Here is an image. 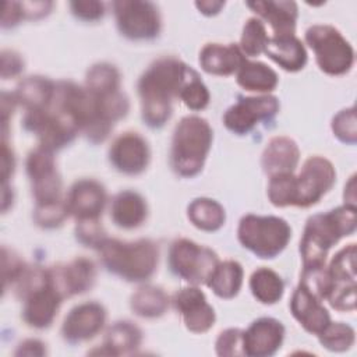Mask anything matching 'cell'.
Wrapping results in <instances>:
<instances>
[{"label": "cell", "mask_w": 357, "mask_h": 357, "mask_svg": "<svg viewBox=\"0 0 357 357\" xmlns=\"http://www.w3.org/2000/svg\"><path fill=\"white\" fill-rule=\"evenodd\" d=\"M52 284L63 298L89 290L95 282V265L88 258H75L49 269Z\"/></svg>", "instance_id": "obj_18"}, {"label": "cell", "mask_w": 357, "mask_h": 357, "mask_svg": "<svg viewBox=\"0 0 357 357\" xmlns=\"http://www.w3.org/2000/svg\"><path fill=\"white\" fill-rule=\"evenodd\" d=\"M24 70V60L13 50L1 52V78L15 77Z\"/></svg>", "instance_id": "obj_43"}, {"label": "cell", "mask_w": 357, "mask_h": 357, "mask_svg": "<svg viewBox=\"0 0 357 357\" xmlns=\"http://www.w3.org/2000/svg\"><path fill=\"white\" fill-rule=\"evenodd\" d=\"M77 238L86 247L98 248L106 238L99 220H81L77 225Z\"/></svg>", "instance_id": "obj_41"}, {"label": "cell", "mask_w": 357, "mask_h": 357, "mask_svg": "<svg viewBox=\"0 0 357 357\" xmlns=\"http://www.w3.org/2000/svg\"><path fill=\"white\" fill-rule=\"evenodd\" d=\"M197 8L205 15H215L225 6V1H197Z\"/></svg>", "instance_id": "obj_48"}, {"label": "cell", "mask_w": 357, "mask_h": 357, "mask_svg": "<svg viewBox=\"0 0 357 357\" xmlns=\"http://www.w3.org/2000/svg\"><path fill=\"white\" fill-rule=\"evenodd\" d=\"M22 18L20 1H7L3 6V17H1V25L3 28L13 26L18 24V21Z\"/></svg>", "instance_id": "obj_45"}, {"label": "cell", "mask_w": 357, "mask_h": 357, "mask_svg": "<svg viewBox=\"0 0 357 357\" xmlns=\"http://www.w3.org/2000/svg\"><path fill=\"white\" fill-rule=\"evenodd\" d=\"M212 134L209 123L202 117L185 116L178 121L170 152V163L177 174L192 177L202 170L211 149Z\"/></svg>", "instance_id": "obj_4"}, {"label": "cell", "mask_w": 357, "mask_h": 357, "mask_svg": "<svg viewBox=\"0 0 357 357\" xmlns=\"http://www.w3.org/2000/svg\"><path fill=\"white\" fill-rule=\"evenodd\" d=\"M68 211L66 206V201H57L52 204H42L36 205L33 219L36 225L45 227V229H53L63 223V220L67 218Z\"/></svg>", "instance_id": "obj_37"}, {"label": "cell", "mask_w": 357, "mask_h": 357, "mask_svg": "<svg viewBox=\"0 0 357 357\" xmlns=\"http://www.w3.org/2000/svg\"><path fill=\"white\" fill-rule=\"evenodd\" d=\"M71 11L81 20L85 21H96L103 17L105 6L100 1L86 0V1H71L70 3Z\"/></svg>", "instance_id": "obj_42"}, {"label": "cell", "mask_w": 357, "mask_h": 357, "mask_svg": "<svg viewBox=\"0 0 357 357\" xmlns=\"http://www.w3.org/2000/svg\"><path fill=\"white\" fill-rule=\"evenodd\" d=\"M284 339V326L275 318H259L243 331V351L248 357L275 354Z\"/></svg>", "instance_id": "obj_16"}, {"label": "cell", "mask_w": 357, "mask_h": 357, "mask_svg": "<svg viewBox=\"0 0 357 357\" xmlns=\"http://www.w3.org/2000/svg\"><path fill=\"white\" fill-rule=\"evenodd\" d=\"M146 215V202L135 191H121L112 201L110 218L113 223L121 229H135L141 226Z\"/></svg>", "instance_id": "obj_25"}, {"label": "cell", "mask_w": 357, "mask_h": 357, "mask_svg": "<svg viewBox=\"0 0 357 357\" xmlns=\"http://www.w3.org/2000/svg\"><path fill=\"white\" fill-rule=\"evenodd\" d=\"M178 98L191 110L205 109L209 103V91L205 86V84L201 81L198 73L191 67L187 71Z\"/></svg>", "instance_id": "obj_34"}, {"label": "cell", "mask_w": 357, "mask_h": 357, "mask_svg": "<svg viewBox=\"0 0 357 357\" xmlns=\"http://www.w3.org/2000/svg\"><path fill=\"white\" fill-rule=\"evenodd\" d=\"M237 237L241 245L259 258H275L291 237L289 223L278 216L245 215L241 218Z\"/></svg>", "instance_id": "obj_5"}, {"label": "cell", "mask_w": 357, "mask_h": 357, "mask_svg": "<svg viewBox=\"0 0 357 357\" xmlns=\"http://www.w3.org/2000/svg\"><path fill=\"white\" fill-rule=\"evenodd\" d=\"M45 353V344L36 339H28L22 342L15 351L17 356H43Z\"/></svg>", "instance_id": "obj_47"}, {"label": "cell", "mask_w": 357, "mask_h": 357, "mask_svg": "<svg viewBox=\"0 0 357 357\" xmlns=\"http://www.w3.org/2000/svg\"><path fill=\"white\" fill-rule=\"evenodd\" d=\"M219 264L218 255L188 238H177L169 250L172 272L192 284L206 283Z\"/></svg>", "instance_id": "obj_7"}, {"label": "cell", "mask_w": 357, "mask_h": 357, "mask_svg": "<svg viewBox=\"0 0 357 357\" xmlns=\"http://www.w3.org/2000/svg\"><path fill=\"white\" fill-rule=\"evenodd\" d=\"M333 134L344 144H356L357 141V120L354 107L339 112L332 120Z\"/></svg>", "instance_id": "obj_38"}, {"label": "cell", "mask_w": 357, "mask_h": 357, "mask_svg": "<svg viewBox=\"0 0 357 357\" xmlns=\"http://www.w3.org/2000/svg\"><path fill=\"white\" fill-rule=\"evenodd\" d=\"M22 300H24V308H22L24 321L32 328L43 329L53 322L63 297L54 289V286L52 284V279L49 278L47 283L35 289Z\"/></svg>", "instance_id": "obj_19"}, {"label": "cell", "mask_w": 357, "mask_h": 357, "mask_svg": "<svg viewBox=\"0 0 357 357\" xmlns=\"http://www.w3.org/2000/svg\"><path fill=\"white\" fill-rule=\"evenodd\" d=\"M268 39L269 38L266 35L264 22L258 18H248L247 22L244 24L238 47L241 49L243 54H247L251 57L259 56L264 52L268 43Z\"/></svg>", "instance_id": "obj_36"}, {"label": "cell", "mask_w": 357, "mask_h": 357, "mask_svg": "<svg viewBox=\"0 0 357 357\" xmlns=\"http://www.w3.org/2000/svg\"><path fill=\"white\" fill-rule=\"evenodd\" d=\"M22 18H40L52 8L50 1H20Z\"/></svg>", "instance_id": "obj_44"}, {"label": "cell", "mask_w": 357, "mask_h": 357, "mask_svg": "<svg viewBox=\"0 0 357 357\" xmlns=\"http://www.w3.org/2000/svg\"><path fill=\"white\" fill-rule=\"evenodd\" d=\"M112 165L124 174H139L149 163V148L144 137L138 132H124L119 135L110 149Z\"/></svg>", "instance_id": "obj_13"}, {"label": "cell", "mask_w": 357, "mask_h": 357, "mask_svg": "<svg viewBox=\"0 0 357 357\" xmlns=\"http://www.w3.org/2000/svg\"><path fill=\"white\" fill-rule=\"evenodd\" d=\"M250 289L254 297L264 304H275L283 296L282 278L269 268H259L250 278Z\"/></svg>", "instance_id": "obj_31"}, {"label": "cell", "mask_w": 357, "mask_h": 357, "mask_svg": "<svg viewBox=\"0 0 357 357\" xmlns=\"http://www.w3.org/2000/svg\"><path fill=\"white\" fill-rule=\"evenodd\" d=\"M120 74L117 68L109 63H98L92 66L85 78V88L96 95L106 96L119 91Z\"/></svg>", "instance_id": "obj_33"}, {"label": "cell", "mask_w": 357, "mask_h": 357, "mask_svg": "<svg viewBox=\"0 0 357 357\" xmlns=\"http://www.w3.org/2000/svg\"><path fill=\"white\" fill-rule=\"evenodd\" d=\"M106 204V192L96 180L84 178L75 181L66 198L68 215H73L78 222L98 220Z\"/></svg>", "instance_id": "obj_17"}, {"label": "cell", "mask_w": 357, "mask_h": 357, "mask_svg": "<svg viewBox=\"0 0 357 357\" xmlns=\"http://www.w3.org/2000/svg\"><path fill=\"white\" fill-rule=\"evenodd\" d=\"M24 127L38 137L39 146L52 152L70 144L79 131L75 121L57 109L26 112Z\"/></svg>", "instance_id": "obj_9"}, {"label": "cell", "mask_w": 357, "mask_h": 357, "mask_svg": "<svg viewBox=\"0 0 357 357\" xmlns=\"http://www.w3.org/2000/svg\"><path fill=\"white\" fill-rule=\"evenodd\" d=\"M245 57L237 45L208 43L199 53V64L202 70L213 75H230L237 73Z\"/></svg>", "instance_id": "obj_22"}, {"label": "cell", "mask_w": 357, "mask_h": 357, "mask_svg": "<svg viewBox=\"0 0 357 357\" xmlns=\"http://www.w3.org/2000/svg\"><path fill=\"white\" fill-rule=\"evenodd\" d=\"M279 82L278 74L259 61H245L237 71V84L251 92H271Z\"/></svg>", "instance_id": "obj_28"}, {"label": "cell", "mask_w": 357, "mask_h": 357, "mask_svg": "<svg viewBox=\"0 0 357 357\" xmlns=\"http://www.w3.org/2000/svg\"><path fill=\"white\" fill-rule=\"evenodd\" d=\"M336 172L333 165L322 156L308 158L298 176H293V205L311 206L317 204L335 184Z\"/></svg>", "instance_id": "obj_8"}, {"label": "cell", "mask_w": 357, "mask_h": 357, "mask_svg": "<svg viewBox=\"0 0 357 357\" xmlns=\"http://www.w3.org/2000/svg\"><path fill=\"white\" fill-rule=\"evenodd\" d=\"M56 92V84L43 77H28L22 79L14 93L17 103L28 112L49 109Z\"/></svg>", "instance_id": "obj_26"}, {"label": "cell", "mask_w": 357, "mask_h": 357, "mask_svg": "<svg viewBox=\"0 0 357 357\" xmlns=\"http://www.w3.org/2000/svg\"><path fill=\"white\" fill-rule=\"evenodd\" d=\"M113 8L119 31L126 38L142 40L158 36L160 31V15L153 3L120 0L113 3Z\"/></svg>", "instance_id": "obj_10"}, {"label": "cell", "mask_w": 357, "mask_h": 357, "mask_svg": "<svg viewBox=\"0 0 357 357\" xmlns=\"http://www.w3.org/2000/svg\"><path fill=\"white\" fill-rule=\"evenodd\" d=\"M191 223L205 231H215L225 225L226 213L223 206L211 198H197L187 209Z\"/></svg>", "instance_id": "obj_30"}, {"label": "cell", "mask_w": 357, "mask_h": 357, "mask_svg": "<svg viewBox=\"0 0 357 357\" xmlns=\"http://www.w3.org/2000/svg\"><path fill=\"white\" fill-rule=\"evenodd\" d=\"M169 307L167 294L153 286L139 287L131 296V310L144 318H156L165 314Z\"/></svg>", "instance_id": "obj_32"}, {"label": "cell", "mask_w": 357, "mask_h": 357, "mask_svg": "<svg viewBox=\"0 0 357 357\" xmlns=\"http://www.w3.org/2000/svg\"><path fill=\"white\" fill-rule=\"evenodd\" d=\"M25 264L13 251L6 247L1 248V273H3V289L6 290L8 283H15L25 271Z\"/></svg>", "instance_id": "obj_40"}, {"label": "cell", "mask_w": 357, "mask_h": 357, "mask_svg": "<svg viewBox=\"0 0 357 357\" xmlns=\"http://www.w3.org/2000/svg\"><path fill=\"white\" fill-rule=\"evenodd\" d=\"M98 251L110 272L130 282L149 279L158 266V245L148 238L121 241L106 237Z\"/></svg>", "instance_id": "obj_3"}, {"label": "cell", "mask_w": 357, "mask_h": 357, "mask_svg": "<svg viewBox=\"0 0 357 357\" xmlns=\"http://www.w3.org/2000/svg\"><path fill=\"white\" fill-rule=\"evenodd\" d=\"M142 340V333L137 325L128 321L116 322L106 333L105 344L102 350H93L91 354L100 353V354H130L135 349L139 347Z\"/></svg>", "instance_id": "obj_27"}, {"label": "cell", "mask_w": 357, "mask_h": 357, "mask_svg": "<svg viewBox=\"0 0 357 357\" xmlns=\"http://www.w3.org/2000/svg\"><path fill=\"white\" fill-rule=\"evenodd\" d=\"M356 226L357 209L354 205L349 204L311 216L305 223L300 243L304 268L325 265L329 248L342 237L351 234Z\"/></svg>", "instance_id": "obj_2"}, {"label": "cell", "mask_w": 357, "mask_h": 357, "mask_svg": "<svg viewBox=\"0 0 357 357\" xmlns=\"http://www.w3.org/2000/svg\"><path fill=\"white\" fill-rule=\"evenodd\" d=\"M14 156L11 149L7 146L6 139H3L1 142V180L3 184H7V180L10 178V176L14 172Z\"/></svg>", "instance_id": "obj_46"}, {"label": "cell", "mask_w": 357, "mask_h": 357, "mask_svg": "<svg viewBox=\"0 0 357 357\" xmlns=\"http://www.w3.org/2000/svg\"><path fill=\"white\" fill-rule=\"evenodd\" d=\"M290 310L300 325L314 335H319L331 322L329 312L321 304V300L301 284L297 286L291 296Z\"/></svg>", "instance_id": "obj_20"}, {"label": "cell", "mask_w": 357, "mask_h": 357, "mask_svg": "<svg viewBox=\"0 0 357 357\" xmlns=\"http://www.w3.org/2000/svg\"><path fill=\"white\" fill-rule=\"evenodd\" d=\"M173 303L188 331L204 333L213 326L215 311L198 287L181 289L174 294Z\"/></svg>", "instance_id": "obj_14"}, {"label": "cell", "mask_w": 357, "mask_h": 357, "mask_svg": "<svg viewBox=\"0 0 357 357\" xmlns=\"http://www.w3.org/2000/svg\"><path fill=\"white\" fill-rule=\"evenodd\" d=\"M216 353L219 356H244L243 351V331L226 329L216 339Z\"/></svg>", "instance_id": "obj_39"}, {"label": "cell", "mask_w": 357, "mask_h": 357, "mask_svg": "<svg viewBox=\"0 0 357 357\" xmlns=\"http://www.w3.org/2000/svg\"><path fill=\"white\" fill-rule=\"evenodd\" d=\"M278 110L279 100L275 96L262 95L240 98L226 110L223 123L231 132L243 135L250 132L261 120H271Z\"/></svg>", "instance_id": "obj_12"}, {"label": "cell", "mask_w": 357, "mask_h": 357, "mask_svg": "<svg viewBox=\"0 0 357 357\" xmlns=\"http://www.w3.org/2000/svg\"><path fill=\"white\" fill-rule=\"evenodd\" d=\"M319 343L331 351L349 350L356 339L354 329L343 322H329L318 335Z\"/></svg>", "instance_id": "obj_35"}, {"label": "cell", "mask_w": 357, "mask_h": 357, "mask_svg": "<svg viewBox=\"0 0 357 357\" xmlns=\"http://www.w3.org/2000/svg\"><path fill=\"white\" fill-rule=\"evenodd\" d=\"M300 158L298 146L289 137L272 138L262 153V167L271 177L293 173Z\"/></svg>", "instance_id": "obj_23"}, {"label": "cell", "mask_w": 357, "mask_h": 357, "mask_svg": "<svg viewBox=\"0 0 357 357\" xmlns=\"http://www.w3.org/2000/svg\"><path fill=\"white\" fill-rule=\"evenodd\" d=\"M26 172L36 205L61 201V180L52 151L43 146L33 149L26 159Z\"/></svg>", "instance_id": "obj_11"}, {"label": "cell", "mask_w": 357, "mask_h": 357, "mask_svg": "<svg viewBox=\"0 0 357 357\" xmlns=\"http://www.w3.org/2000/svg\"><path fill=\"white\" fill-rule=\"evenodd\" d=\"M243 273V266L237 261H223L216 265L206 284L218 297L231 298L241 289Z\"/></svg>", "instance_id": "obj_29"}, {"label": "cell", "mask_w": 357, "mask_h": 357, "mask_svg": "<svg viewBox=\"0 0 357 357\" xmlns=\"http://www.w3.org/2000/svg\"><path fill=\"white\" fill-rule=\"evenodd\" d=\"M106 322V311L99 303H82L66 317L61 333L70 343H79L98 335Z\"/></svg>", "instance_id": "obj_15"}, {"label": "cell", "mask_w": 357, "mask_h": 357, "mask_svg": "<svg viewBox=\"0 0 357 357\" xmlns=\"http://www.w3.org/2000/svg\"><path fill=\"white\" fill-rule=\"evenodd\" d=\"M264 53L283 70L291 73L301 70L307 63L305 47L294 35L269 38Z\"/></svg>", "instance_id": "obj_24"}, {"label": "cell", "mask_w": 357, "mask_h": 357, "mask_svg": "<svg viewBox=\"0 0 357 357\" xmlns=\"http://www.w3.org/2000/svg\"><path fill=\"white\" fill-rule=\"evenodd\" d=\"M247 6L264 18L273 29V36L294 35L297 20V4L294 1H248Z\"/></svg>", "instance_id": "obj_21"}, {"label": "cell", "mask_w": 357, "mask_h": 357, "mask_svg": "<svg viewBox=\"0 0 357 357\" xmlns=\"http://www.w3.org/2000/svg\"><path fill=\"white\" fill-rule=\"evenodd\" d=\"M305 40L314 50L317 64L329 75L347 73L354 63V50L343 35L331 25H312L305 32Z\"/></svg>", "instance_id": "obj_6"}, {"label": "cell", "mask_w": 357, "mask_h": 357, "mask_svg": "<svg viewBox=\"0 0 357 357\" xmlns=\"http://www.w3.org/2000/svg\"><path fill=\"white\" fill-rule=\"evenodd\" d=\"M188 66L173 57L153 61L138 82L142 119L149 127H162L172 114V99L178 96Z\"/></svg>", "instance_id": "obj_1"}]
</instances>
